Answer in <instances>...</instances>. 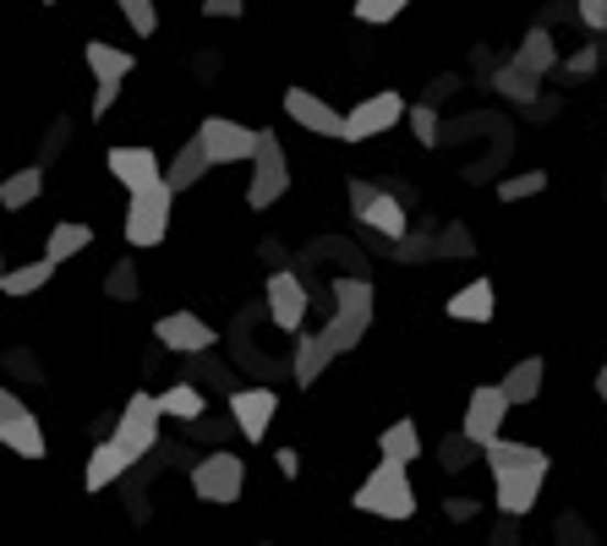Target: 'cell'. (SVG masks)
Here are the masks:
<instances>
[{
  "label": "cell",
  "instance_id": "35",
  "mask_svg": "<svg viewBox=\"0 0 607 546\" xmlns=\"http://www.w3.org/2000/svg\"><path fill=\"white\" fill-rule=\"evenodd\" d=\"M597 61H603V50H597V44H581L570 61H559V72H553V77H592V72H597Z\"/></svg>",
  "mask_w": 607,
  "mask_h": 546
},
{
  "label": "cell",
  "instance_id": "21",
  "mask_svg": "<svg viewBox=\"0 0 607 546\" xmlns=\"http://www.w3.org/2000/svg\"><path fill=\"white\" fill-rule=\"evenodd\" d=\"M542 378H548V361H542V356H525V361H514V367L503 372V394H509V405H536V394H542Z\"/></svg>",
  "mask_w": 607,
  "mask_h": 546
},
{
  "label": "cell",
  "instance_id": "14",
  "mask_svg": "<svg viewBox=\"0 0 607 546\" xmlns=\"http://www.w3.org/2000/svg\"><path fill=\"white\" fill-rule=\"evenodd\" d=\"M269 317H274L285 334H302V323H306V284L296 279V273H285V269L269 273Z\"/></svg>",
  "mask_w": 607,
  "mask_h": 546
},
{
  "label": "cell",
  "instance_id": "31",
  "mask_svg": "<svg viewBox=\"0 0 607 546\" xmlns=\"http://www.w3.org/2000/svg\"><path fill=\"white\" fill-rule=\"evenodd\" d=\"M470 459H476V443H470L465 432H449V437L438 443V465H444L449 476H459V470H465Z\"/></svg>",
  "mask_w": 607,
  "mask_h": 546
},
{
  "label": "cell",
  "instance_id": "18",
  "mask_svg": "<svg viewBox=\"0 0 607 546\" xmlns=\"http://www.w3.org/2000/svg\"><path fill=\"white\" fill-rule=\"evenodd\" d=\"M487 83H492L509 105H520V110L542 105V77H536V72H525L520 61H498V66L487 72Z\"/></svg>",
  "mask_w": 607,
  "mask_h": 546
},
{
  "label": "cell",
  "instance_id": "16",
  "mask_svg": "<svg viewBox=\"0 0 607 546\" xmlns=\"http://www.w3.org/2000/svg\"><path fill=\"white\" fill-rule=\"evenodd\" d=\"M285 116L317 136H345V116L328 110V105H323L317 94H306V88H291V94H285Z\"/></svg>",
  "mask_w": 607,
  "mask_h": 546
},
{
  "label": "cell",
  "instance_id": "3",
  "mask_svg": "<svg viewBox=\"0 0 607 546\" xmlns=\"http://www.w3.org/2000/svg\"><path fill=\"white\" fill-rule=\"evenodd\" d=\"M345 197H350V214H356L367 230H378L389 247H400V241L411 236V214H405V197H400L394 186H378V181H350V186H345Z\"/></svg>",
  "mask_w": 607,
  "mask_h": 546
},
{
  "label": "cell",
  "instance_id": "33",
  "mask_svg": "<svg viewBox=\"0 0 607 546\" xmlns=\"http://www.w3.org/2000/svg\"><path fill=\"white\" fill-rule=\"evenodd\" d=\"M433 258H444V263H459V258H476V247H470V236L449 225L444 236H433Z\"/></svg>",
  "mask_w": 607,
  "mask_h": 546
},
{
  "label": "cell",
  "instance_id": "46",
  "mask_svg": "<svg viewBox=\"0 0 607 546\" xmlns=\"http://www.w3.org/2000/svg\"><path fill=\"white\" fill-rule=\"evenodd\" d=\"M470 66H481V72H492L498 61H492V50H487V44H476V50H470Z\"/></svg>",
  "mask_w": 607,
  "mask_h": 546
},
{
  "label": "cell",
  "instance_id": "17",
  "mask_svg": "<svg viewBox=\"0 0 607 546\" xmlns=\"http://www.w3.org/2000/svg\"><path fill=\"white\" fill-rule=\"evenodd\" d=\"M127 470H132L127 448H121L116 437H99L94 454H88V465H83V487H88V492H105V487H116Z\"/></svg>",
  "mask_w": 607,
  "mask_h": 546
},
{
  "label": "cell",
  "instance_id": "29",
  "mask_svg": "<svg viewBox=\"0 0 607 546\" xmlns=\"http://www.w3.org/2000/svg\"><path fill=\"white\" fill-rule=\"evenodd\" d=\"M88 247H94V230H88V225H55V230H50V247H44V258L66 263V258L88 252Z\"/></svg>",
  "mask_w": 607,
  "mask_h": 546
},
{
  "label": "cell",
  "instance_id": "25",
  "mask_svg": "<svg viewBox=\"0 0 607 546\" xmlns=\"http://www.w3.org/2000/svg\"><path fill=\"white\" fill-rule=\"evenodd\" d=\"M208 170H214V164H208V153H203V142L192 136V142H186V148L175 153V164L164 170V181H170V192H186V186H197V181H203Z\"/></svg>",
  "mask_w": 607,
  "mask_h": 546
},
{
  "label": "cell",
  "instance_id": "47",
  "mask_svg": "<svg viewBox=\"0 0 607 546\" xmlns=\"http://www.w3.org/2000/svg\"><path fill=\"white\" fill-rule=\"evenodd\" d=\"M274 459H280V470H285V476H296V470H302V459H296V448H280Z\"/></svg>",
  "mask_w": 607,
  "mask_h": 546
},
{
  "label": "cell",
  "instance_id": "20",
  "mask_svg": "<svg viewBox=\"0 0 607 546\" xmlns=\"http://www.w3.org/2000/svg\"><path fill=\"white\" fill-rule=\"evenodd\" d=\"M444 312H449L455 323H492V312H498V290H492V279H470V284H459L455 295L444 301Z\"/></svg>",
  "mask_w": 607,
  "mask_h": 546
},
{
  "label": "cell",
  "instance_id": "32",
  "mask_svg": "<svg viewBox=\"0 0 607 546\" xmlns=\"http://www.w3.org/2000/svg\"><path fill=\"white\" fill-rule=\"evenodd\" d=\"M536 192H548V170H520V175H509L498 186L503 203H520V197H536Z\"/></svg>",
  "mask_w": 607,
  "mask_h": 546
},
{
  "label": "cell",
  "instance_id": "4",
  "mask_svg": "<svg viewBox=\"0 0 607 546\" xmlns=\"http://www.w3.org/2000/svg\"><path fill=\"white\" fill-rule=\"evenodd\" d=\"M127 197H132L127 203V241L132 247H159L164 230H170V203H175L170 181H153L143 192H127Z\"/></svg>",
  "mask_w": 607,
  "mask_h": 546
},
{
  "label": "cell",
  "instance_id": "40",
  "mask_svg": "<svg viewBox=\"0 0 607 546\" xmlns=\"http://www.w3.org/2000/svg\"><path fill=\"white\" fill-rule=\"evenodd\" d=\"M575 17H581L592 33H607V0H575Z\"/></svg>",
  "mask_w": 607,
  "mask_h": 546
},
{
  "label": "cell",
  "instance_id": "1",
  "mask_svg": "<svg viewBox=\"0 0 607 546\" xmlns=\"http://www.w3.org/2000/svg\"><path fill=\"white\" fill-rule=\"evenodd\" d=\"M334 301H339V306H334L328 328L302 334V345H296V383H302V389H312V383L323 378V367L339 361L345 350H356L361 334L372 328V284H367L361 273L334 279Z\"/></svg>",
  "mask_w": 607,
  "mask_h": 546
},
{
  "label": "cell",
  "instance_id": "11",
  "mask_svg": "<svg viewBox=\"0 0 607 546\" xmlns=\"http://www.w3.org/2000/svg\"><path fill=\"white\" fill-rule=\"evenodd\" d=\"M280 415V394L274 389H230V421L247 443H263L269 426Z\"/></svg>",
  "mask_w": 607,
  "mask_h": 546
},
{
  "label": "cell",
  "instance_id": "8",
  "mask_svg": "<svg viewBox=\"0 0 607 546\" xmlns=\"http://www.w3.org/2000/svg\"><path fill=\"white\" fill-rule=\"evenodd\" d=\"M509 394H503V383H476L470 389V400H465V421H459V432L476 443V448H487L492 437H503V415H509Z\"/></svg>",
  "mask_w": 607,
  "mask_h": 546
},
{
  "label": "cell",
  "instance_id": "13",
  "mask_svg": "<svg viewBox=\"0 0 607 546\" xmlns=\"http://www.w3.org/2000/svg\"><path fill=\"white\" fill-rule=\"evenodd\" d=\"M542 481H548V470H498V476H492V503H498V514L525 520V514L536 509V498H542Z\"/></svg>",
  "mask_w": 607,
  "mask_h": 546
},
{
  "label": "cell",
  "instance_id": "9",
  "mask_svg": "<svg viewBox=\"0 0 607 546\" xmlns=\"http://www.w3.org/2000/svg\"><path fill=\"white\" fill-rule=\"evenodd\" d=\"M197 142H203L208 164H241V159L258 153V132L241 127V121H230V116H208V121L197 127Z\"/></svg>",
  "mask_w": 607,
  "mask_h": 546
},
{
  "label": "cell",
  "instance_id": "27",
  "mask_svg": "<svg viewBox=\"0 0 607 546\" xmlns=\"http://www.w3.org/2000/svg\"><path fill=\"white\" fill-rule=\"evenodd\" d=\"M55 269H61L55 258H39V263H22V269H6V279H0V290L22 301V295H33V290H44V284L55 279Z\"/></svg>",
  "mask_w": 607,
  "mask_h": 546
},
{
  "label": "cell",
  "instance_id": "49",
  "mask_svg": "<svg viewBox=\"0 0 607 546\" xmlns=\"http://www.w3.org/2000/svg\"><path fill=\"white\" fill-rule=\"evenodd\" d=\"M597 400H603V405H607V367H603V372H597Z\"/></svg>",
  "mask_w": 607,
  "mask_h": 546
},
{
  "label": "cell",
  "instance_id": "43",
  "mask_svg": "<svg viewBox=\"0 0 607 546\" xmlns=\"http://www.w3.org/2000/svg\"><path fill=\"white\" fill-rule=\"evenodd\" d=\"M116 99H121V83H99V88H94V116H110Z\"/></svg>",
  "mask_w": 607,
  "mask_h": 546
},
{
  "label": "cell",
  "instance_id": "19",
  "mask_svg": "<svg viewBox=\"0 0 607 546\" xmlns=\"http://www.w3.org/2000/svg\"><path fill=\"white\" fill-rule=\"evenodd\" d=\"M481 459H487L492 476H498V470H553V459H548L536 443H514V437H492V443L481 448Z\"/></svg>",
  "mask_w": 607,
  "mask_h": 546
},
{
  "label": "cell",
  "instance_id": "5",
  "mask_svg": "<svg viewBox=\"0 0 607 546\" xmlns=\"http://www.w3.org/2000/svg\"><path fill=\"white\" fill-rule=\"evenodd\" d=\"M192 492L203 503H236L247 492V465L230 454V448H214L192 465Z\"/></svg>",
  "mask_w": 607,
  "mask_h": 546
},
{
  "label": "cell",
  "instance_id": "12",
  "mask_svg": "<svg viewBox=\"0 0 607 546\" xmlns=\"http://www.w3.org/2000/svg\"><path fill=\"white\" fill-rule=\"evenodd\" d=\"M153 339H159L164 350H175V356H203V350H214V328H208L197 312H170V317H159V323H153Z\"/></svg>",
  "mask_w": 607,
  "mask_h": 546
},
{
  "label": "cell",
  "instance_id": "52",
  "mask_svg": "<svg viewBox=\"0 0 607 546\" xmlns=\"http://www.w3.org/2000/svg\"><path fill=\"white\" fill-rule=\"evenodd\" d=\"M263 546H269V542H263Z\"/></svg>",
  "mask_w": 607,
  "mask_h": 546
},
{
  "label": "cell",
  "instance_id": "10",
  "mask_svg": "<svg viewBox=\"0 0 607 546\" xmlns=\"http://www.w3.org/2000/svg\"><path fill=\"white\" fill-rule=\"evenodd\" d=\"M405 99L394 94V88H383V94H372V99H361L350 116H345V142H367V136L389 132V127H400L405 121Z\"/></svg>",
  "mask_w": 607,
  "mask_h": 546
},
{
  "label": "cell",
  "instance_id": "6",
  "mask_svg": "<svg viewBox=\"0 0 607 546\" xmlns=\"http://www.w3.org/2000/svg\"><path fill=\"white\" fill-rule=\"evenodd\" d=\"M159 421H164V410H159V394H132L127 410L116 415V443L127 448V459L138 465V459H149L153 448H159Z\"/></svg>",
  "mask_w": 607,
  "mask_h": 546
},
{
  "label": "cell",
  "instance_id": "42",
  "mask_svg": "<svg viewBox=\"0 0 607 546\" xmlns=\"http://www.w3.org/2000/svg\"><path fill=\"white\" fill-rule=\"evenodd\" d=\"M487 546H520V520H514V514H503V520H498V531H492V542Z\"/></svg>",
  "mask_w": 607,
  "mask_h": 546
},
{
  "label": "cell",
  "instance_id": "39",
  "mask_svg": "<svg viewBox=\"0 0 607 546\" xmlns=\"http://www.w3.org/2000/svg\"><path fill=\"white\" fill-rule=\"evenodd\" d=\"M116 6L127 11L132 33H153V28H159V11H153V0H116Z\"/></svg>",
  "mask_w": 607,
  "mask_h": 546
},
{
  "label": "cell",
  "instance_id": "38",
  "mask_svg": "<svg viewBox=\"0 0 607 546\" xmlns=\"http://www.w3.org/2000/svg\"><path fill=\"white\" fill-rule=\"evenodd\" d=\"M405 0H356V22H394Z\"/></svg>",
  "mask_w": 607,
  "mask_h": 546
},
{
  "label": "cell",
  "instance_id": "15",
  "mask_svg": "<svg viewBox=\"0 0 607 546\" xmlns=\"http://www.w3.org/2000/svg\"><path fill=\"white\" fill-rule=\"evenodd\" d=\"M105 164H110V175L127 186V192H143L153 181H164V170H159V153L153 148H110L105 153Z\"/></svg>",
  "mask_w": 607,
  "mask_h": 546
},
{
  "label": "cell",
  "instance_id": "37",
  "mask_svg": "<svg viewBox=\"0 0 607 546\" xmlns=\"http://www.w3.org/2000/svg\"><path fill=\"white\" fill-rule=\"evenodd\" d=\"M405 121H411V132H416L422 148H433V142H438V116H433V105H411V110H405Z\"/></svg>",
  "mask_w": 607,
  "mask_h": 546
},
{
  "label": "cell",
  "instance_id": "48",
  "mask_svg": "<svg viewBox=\"0 0 607 546\" xmlns=\"http://www.w3.org/2000/svg\"><path fill=\"white\" fill-rule=\"evenodd\" d=\"M553 22H570V11H564V6H548V11H542V28H553Z\"/></svg>",
  "mask_w": 607,
  "mask_h": 546
},
{
  "label": "cell",
  "instance_id": "30",
  "mask_svg": "<svg viewBox=\"0 0 607 546\" xmlns=\"http://www.w3.org/2000/svg\"><path fill=\"white\" fill-rule=\"evenodd\" d=\"M159 410L175 415V421H203V394H197L192 383H170V389L159 394Z\"/></svg>",
  "mask_w": 607,
  "mask_h": 546
},
{
  "label": "cell",
  "instance_id": "2",
  "mask_svg": "<svg viewBox=\"0 0 607 546\" xmlns=\"http://www.w3.org/2000/svg\"><path fill=\"white\" fill-rule=\"evenodd\" d=\"M361 514H372V520H411L416 514V487H411V476H405V465L400 459H378V470H367V481L356 487V498H350Z\"/></svg>",
  "mask_w": 607,
  "mask_h": 546
},
{
  "label": "cell",
  "instance_id": "24",
  "mask_svg": "<svg viewBox=\"0 0 607 546\" xmlns=\"http://www.w3.org/2000/svg\"><path fill=\"white\" fill-rule=\"evenodd\" d=\"M378 454H383V459H400V465H416V459H422V432H416V421L405 415V421H394L389 432H378Z\"/></svg>",
  "mask_w": 607,
  "mask_h": 546
},
{
  "label": "cell",
  "instance_id": "36",
  "mask_svg": "<svg viewBox=\"0 0 607 546\" xmlns=\"http://www.w3.org/2000/svg\"><path fill=\"white\" fill-rule=\"evenodd\" d=\"M553 542H559V546H592V531H586V520L570 509V514H559V525H553Z\"/></svg>",
  "mask_w": 607,
  "mask_h": 546
},
{
  "label": "cell",
  "instance_id": "26",
  "mask_svg": "<svg viewBox=\"0 0 607 546\" xmlns=\"http://www.w3.org/2000/svg\"><path fill=\"white\" fill-rule=\"evenodd\" d=\"M0 443H6L11 454H22V459H44V448H50L33 415H22V421H0Z\"/></svg>",
  "mask_w": 607,
  "mask_h": 546
},
{
  "label": "cell",
  "instance_id": "23",
  "mask_svg": "<svg viewBox=\"0 0 607 546\" xmlns=\"http://www.w3.org/2000/svg\"><path fill=\"white\" fill-rule=\"evenodd\" d=\"M83 55H88V72H94V83H127V77H132V66H138L127 50H116V44H105V39H94Z\"/></svg>",
  "mask_w": 607,
  "mask_h": 546
},
{
  "label": "cell",
  "instance_id": "41",
  "mask_svg": "<svg viewBox=\"0 0 607 546\" xmlns=\"http://www.w3.org/2000/svg\"><path fill=\"white\" fill-rule=\"evenodd\" d=\"M444 514H449L455 525H470V520H481V503H476V498H444Z\"/></svg>",
  "mask_w": 607,
  "mask_h": 546
},
{
  "label": "cell",
  "instance_id": "44",
  "mask_svg": "<svg viewBox=\"0 0 607 546\" xmlns=\"http://www.w3.org/2000/svg\"><path fill=\"white\" fill-rule=\"evenodd\" d=\"M22 415H33V410H28L17 394H11V389H6V383H0V421H22Z\"/></svg>",
  "mask_w": 607,
  "mask_h": 546
},
{
  "label": "cell",
  "instance_id": "28",
  "mask_svg": "<svg viewBox=\"0 0 607 546\" xmlns=\"http://www.w3.org/2000/svg\"><path fill=\"white\" fill-rule=\"evenodd\" d=\"M39 192H44V164H28V170L0 181V203L6 208H28V203H39Z\"/></svg>",
  "mask_w": 607,
  "mask_h": 546
},
{
  "label": "cell",
  "instance_id": "34",
  "mask_svg": "<svg viewBox=\"0 0 607 546\" xmlns=\"http://www.w3.org/2000/svg\"><path fill=\"white\" fill-rule=\"evenodd\" d=\"M105 295H110V301H138V269H132V258H121V263L110 269Z\"/></svg>",
  "mask_w": 607,
  "mask_h": 546
},
{
  "label": "cell",
  "instance_id": "51",
  "mask_svg": "<svg viewBox=\"0 0 607 546\" xmlns=\"http://www.w3.org/2000/svg\"><path fill=\"white\" fill-rule=\"evenodd\" d=\"M44 6H61V0H44Z\"/></svg>",
  "mask_w": 607,
  "mask_h": 546
},
{
  "label": "cell",
  "instance_id": "22",
  "mask_svg": "<svg viewBox=\"0 0 607 546\" xmlns=\"http://www.w3.org/2000/svg\"><path fill=\"white\" fill-rule=\"evenodd\" d=\"M525 72H536V77H553L559 72V44H553V28H531L525 39H520V55H514Z\"/></svg>",
  "mask_w": 607,
  "mask_h": 546
},
{
  "label": "cell",
  "instance_id": "45",
  "mask_svg": "<svg viewBox=\"0 0 607 546\" xmlns=\"http://www.w3.org/2000/svg\"><path fill=\"white\" fill-rule=\"evenodd\" d=\"M247 0H203V17H241Z\"/></svg>",
  "mask_w": 607,
  "mask_h": 546
},
{
  "label": "cell",
  "instance_id": "50",
  "mask_svg": "<svg viewBox=\"0 0 607 546\" xmlns=\"http://www.w3.org/2000/svg\"><path fill=\"white\" fill-rule=\"evenodd\" d=\"M0 279H6V252H0Z\"/></svg>",
  "mask_w": 607,
  "mask_h": 546
},
{
  "label": "cell",
  "instance_id": "7",
  "mask_svg": "<svg viewBox=\"0 0 607 546\" xmlns=\"http://www.w3.org/2000/svg\"><path fill=\"white\" fill-rule=\"evenodd\" d=\"M291 186V159L274 132H258V153H252V186H247V208H269L280 203Z\"/></svg>",
  "mask_w": 607,
  "mask_h": 546
}]
</instances>
